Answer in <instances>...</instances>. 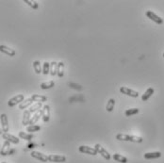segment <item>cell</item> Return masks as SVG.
<instances>
[{"label":"cell","mask_w":164,"mask_h":163,"mask_svg":"<svg viewBox=\"0 0 164 163\" xmlns=\"http://www.w3.org/2000/svg\"><path fill=\"white\" fill-rule=\"evenodd\" d=\"M116 139H118V141H131V142H137V143H140L143 141L142 137H138V136H133V135H127V134H118L116 136Z\"/></svg>","instance_id":"1"},{"label":"cell","mask_w":164,"mask_h":163,"mask_svg":"<svg viewBox=\"0 0 164 163\" xmlns=\"http://www.w3.org/2000/svg\"><path fill=\"white\" fill-rule=\"evenodd\" d=\"M95 148L96 149L97 153H99L101 156H102L105 158V160H110V157H111L110 155H109V153L101 144H99V143H96L95 146Z\"/></svg>","instance_id":"2"},{"label":"cell","mask_w":164,"mask_h":163,"mask_svg":"<svg viewBox=\"0 0 164 163\" xmlns=\"http://www.w3.org/2000/svg\"><path fill=\"white\" fill-rule=\"evenodd\" d=\"M79 152H81V153L91 155V156H96V155L98 154L95 148H92V147H90V146H87V145L79 146Z\"/></svg>","instance_id":"3"},{"label":"cell","mask_w":164,"mask_h":163,"mask_svg":"<svg viewBox=\"0 0 164 163\" xmlns=\"http://www.w3.org/2000/svg\"><path fill=\"white\" fill-rule=\"evenodd\" d=\"M25 100V97L23 94H18L16 96H14V97L10 98L9 101H8V105H9V107L13 108L14 106H16L19 103H22L23 101Z\"/></svg>","instance_id":"4"},{"label":"cell","mask_w":164,"mask_h":163,"mask_svg":"<svg viewBox=\"0 0 164 163\" xmlns=\"http://www.w3.org/2000/svg\"><path fill=\"white\" fill-rule=\"evenodd\" d=\"M0 120H1V127L3 133H8L9 131V122H8V117L5 113H2L0 115Z\"/></svg>","instance_id":"5"},{"label":"cell","mask_w":164,"mask_h":163,"mask_svg":"<svg viewBox=\"0 0 164 163\" xmlns=\"http://www.w3.org/2000/svg\"><path fill=\"white\" fill-rule=\"evenodd\" d=\"M120 92H122L123 94H126L127 96H131V97H138L139 96V92L131 90V89H128L126 87H121L120 88Z\"/></svg>","instance_id":"6"},{"label":"cell","mask_w":164,"mask_h":163,"mask_svg":"<svg viewBox=\"0 0 164 163\" xmlns=\"http://www.w3.org/2000/svg\"><path fill=\"white\" fill-rule=\"evenodd\" d=\"M146 16L149 18V19H151L152 21H154L155 23H157L158 25H161L162 23H163V20L162 19L159 17V16H158L157 14L156 13H154L153 11H151V10H147L146 11Z\"/></svg>","instance_id":"7"},{"label":"cell","mask_w":164,"mask_h":163,"mask_svg":"<svg viewBox=\"0 0 164 163\" xmlns=\"http://www.w3.org/2000/svg\"><path fill=\"white\" fill-rule=\"evenodd\" d=\"M31 157L42 162H46L48 160V156H46V155L42 154L41 152H37V151H32V152H31Z\"/></svg>","instance_id":"8"},{"label":"cell","mask_w":164,"mask_h":163,"mask_svg":"<svg viewBox=\"0 0 164 163\" xmlns=\"http://www.w3.org/2000/svg\"><path fill=\"white\" fill-rule=\"evenodd\" d=\"M2 138L5 139V141L14 143V144H17V143H19V141H20L17 137H15V136L11 135L10 133H2Z\"/></svg>","instance_id":"9"},{"label":"cell","mask_w":164,"mask_h":163,"mask_svg":"<svg viewBox=\"0 0 164 163\" xmlns=\"http://www.w3.org/2000/svg\"><path fill=\"white\" fill-rule=\"evenodd\" d=\"M48 160L50 162H65L66 157L64 156H60V155H49L48 156Z\"/></svg>","instance_id":"10"},{"label":"cell","mask_w":164,"mask_h":163,"mask_svg":"<svg viewBox=\"0 0 164 163\" xmlns=\"http://www.w3.org/2000/svg\"><path fill=\"white\" fill-rule=\"evenodd\" d=\"M42 120H44V123H47L49 122L50 120V107L48 106V105H45V106H44V108H42Z\"/></svg>","instance_id":"11"},{"label":"cell","mask_w":164,"mask_h":163,"mask_svg":"<svg viewBox=\"0 0 164 163\" xmlns=\"http://www.w3.org/2000/svg\"><path fill=\"white\" fill-rule=\"evenodd\" d=\"M0 51L4 54H6V55H8V56H10V57H13V56H15V54H16L13 49L8 47V46H6V45H0Z\"/></svg>","instance_id":"12"},{"label":"cell","mask_w":164,"mask_h":163,"mask_svg":"<svg viewBox=\"0 0 164 163\" xmlns=\"http://www.w3.org/2000/svg\"><path fill=\"white\" fill-rule=\"evenodd\" d=\"M10 141H5V142L3 143L2 145V148H1V156L5 157V156H8L10 153Z\"/></svg>","instance_id":"13"},{"label":"cell","mask_w":164,"mask_h":163,"mask_svg":"<svg viewBox=\"0 0 164 163\" xmlns=\"http://www.w3.org/2000/svg\"><path fill=\"white\" fill-rule=\"evenodd\" d=\"M161 157V152H150V153H145L143 157L145 160H155V158H158Z\"/></svg>","instance_id":"14"},{"label":"cell","mask_w":164,"mask_h":163,"mask_svg":"<svg viewBox=\"0 0 164 163\" xmlns=\"http://www.w3.org/2000/svg\"><path fill=\"white\" fill-rule=\"evenodd\" d=\"M30 113H31V112L29 110H25L24 111V113H23V121H22L23 126H26V125H29V122L31 120Z\"/></svg>","instance_id":"15"},{"label":"cell","mask_w":164,"mask_h":163,"mask_svg":"<svg viewBox=\"0 0 164 163\" xmlns=\"http://www.w3.org/2000/svg\"><path fill=\"white\" fill-rule=\"evenodd\" d=\"M41 116H42V111L40 110H38L36 113L33 115V117H31V120H30V122H29V125L30 126H34L35 123H36L39 121V119H40Z\"/></svg>","instance_id":"16"},{"label":"cell","mask_w":164,"mask_h":163,"mask_svg":"<svg viewBox=\"0 0 164 163\" xmlns=\"http://www.w3.org/2000/svg\"><path fill=\"white\" fill-rule=\"evenodd\" d=\"M31 99H32L34 102L42 103V102H45V101L47 100V97L44 95H41V94H32Z\"/></svg>","instance_id":"17"},{"label":"cell","mask_w":164,"mask_h":163,"mask_svg":"<svg viewBox=\"0 0 164 163\" xmlns=\"http://www.w3.org/2000/svg\"><path fill=\"white\" fill-rule=\"evenodd\" d=\"M152 94H154V89L153 88H148L146 90V92L142 95V101L148 100L152 96Z\"/></svg>","instance_id":"18"},{"label":"cell","mask_w":164,"mask_h":163,"mask_svg":"<svg viewBox=\"0 0 164 163\" xmlns=\"http://www.w3.org/2000/svg\"><path fill=\"white\" fill-rule=\"evenodd\" d=\"M58 62H56V61H52L50 63V75L53 76L58 75Z\"/></svg>","instance_id":"19"},{"label":"cell","mask_w":164,"mask_h":163,"mask_svg":"<svg viewBox=\"0 0 164 163\" xmlns=\"http://www.w3.org/2000/svg\"><path fill=\"white\" fill-rule=\"evenodd\" d=\"M19 137L23 139H25V141H31V139H33L34 135L33 134H27V133H26V132L20 131L19 132Z\"/></svg>","instance_id":"20"},{"label":"cell","mask_w":164,"mask_h":163,"mask_svg":"<svg viewBox=\"0 0 164 163\" xmlns=\"http://www.w3.org/2000/svg\"><path fill=\"white\" fill-rule=\"evenodd\" d=\"M113 160H116L117 162H120V163H127V158L126 157L122 156V155H119V154H114L112 156Z\"/></svg>","instance_id":"21"},{"label":"cell","mask_w":164,"mask_h":163,"mask_svg":"<svg viewBox=\"0 0 164 163\" xmlns=\"http://www.w3.org/2000/svg\"><path fill=\"white\" fill-rule=\"evenodd\" d=\"M55 86V82L53 80L50 81H46V82H44L41 84V89L42 90H48V89H51Z\"/></svg>","instance_id":"22"},{"label":"cell","mask_w":164,"mask_h":163,"mask_svg":"<svg viewBox=\"0 0 164 163\" xmlns=\"http://www.w3.org/2000/svg\"><path fill=\"white\" fill-rule=\"evenodd\" d=\"M33 69L36 74L42 73V66L41 65V62L39 60H35L33 62Z\"/></svg>","instance_id":"23"},{"label":"cell","mask_w":164,"mask_h":163,"mask_svg":"<svg viewBox=\"0 0 164 163\" xmlns=\"http://www.w3.org/2000/svg\"><path fill=\"white\" fill-rule=\"evenodd\" d=\"M33 103V100L31 99V98H27V99H26V100H24L23 101V102L20 104V106H19V108H20V110H25L26 108H27L28 106H30L31 104Z\"/></svg>","instance_id":"24"},{"label":"cell","mask_w":164,"mask_h":163,"mask_svg":"<svg viewBox=\"0 0 164 163\" xmlns=\"http://www.w3.org/2000/svg\"><path fill=\"white\" fill-rule=\"evenodd\" d=\"M63 75H64V63L60 61L58 64V76L62 77Z\"/></svg>","instance_id":"25"},{"label":"cell","mask_w":164,"mask_h":163,"mask_svg":"<svg viewBox=\"0 0 164 163\" xmlns=\"http://www.w3.org/2000/svg\"><path fill=\"white\" fill-rule=\"evenodd\" d=\"M114 105H115V100L114 99H109L107 103V106H106V110L108 112H110L113 110V108H114Z\"/></svg>","instance_id":"26"},{"label":"cell","mask_w":164,"mask_h":163,"mask_svg":"<svg viewBox=\"0 0 164 163\" xmlns=\"http://www.w3.org/2000/svg\"><path fill=\"white\" fill-rule=\"evenodd\" d=\"M48 73L50 74V63L45 61L42 64V74L44 75H48Z\"/></svg>","instance_id":"27"},{"label":"cell","mask_w":164,"mask_h":163,"mask_svg":"<svg viewBox=\"0 0 164 163\" xmlns=\"http://www.w3.org/2000/svg\"><path fill=\"white\" fill-rule=\"evenodd\" d=\"M139 111H140L139 108H129V110H126L124 114H126V116H131V115L138 114Z\"/></svg>","instance_id":"28"},{"label":"cell","mask_w":164,"mask_h":163,"mask_svg":"<svg viewBox=\"0 0 164 163\" xmlns=\"http://www.w3.org/2000/svg\"><path fill=\"white\" fill-rule=\"evenodd\" d=\"M42 107V103H35L33 106H31V108H29V111L30 112H36L38 110H40Z\"/></svg>","instance_id":"29"},{"label":"cell","mask_w":164,"mask_h":163,"mask_svg":"<svg viewBox=\"0 0 164 163\" xmlns=\"http://www.w3.org/2000/svg\"><path fill=\"white\" fill-rule=\"evenodd\" d=\"M40 129H41V126H36V125L29 126L26 127V131L27 132H36V131H39Z\"/></svg>","instance_id":"30"},{"label":"cell","mask_w":164,"mask_h":163,"mask_svg":"<svg viewBox=\"0 0 164 163\" xmlns=\"http://www.w3.org/2000/svg\"><path fill=\"white\" fill-rule=\"evenodd\" d=\"M24 2L26 4H27L29 7H31L32 9L34 10H37L38 9V4L37 2H35V1H31V0H24Z\"/></svg>","instance_id":"31"},{"label":"cell","mask_w":164,"mask_h":163,"mask_svg":"<svg viewBox=\"0 0 164 163\" xmlns=\"http://www.w3.org/2000/svg\"><path fill=\"white\" fill-rule=\"evenodd\" d=\"M69 87H71L73 89H75V90H79V91H81L82 90V87L80 86V85H77L76 83H69Z\"/></svg>","instance_id":"32"},{"label":"cell","mask_w":164,"mask_h":163,"mask_svg":"<svg viewBox=\"0 0 164 163\" xmlns=\"http://www.w3.org/2000/svg\"><path fill=\"white\" fill-rule=\"evenodd\" d=\"M163 58H164V53H163Z\"/></svg>","instance_id":"33"},{"label":"cell","mask_w":164,"mask_h":163,"mask_svg":"<svg viewBox=\"0 0 164 163\" xmlns=\"http://www.w3.org/2000/svg\"><path fill=\"white\" fill-rule=\"evenodd\" d=\"M2 163H6V162H2Z\"/></svg>","instance_id":"34"}]
</instances>
